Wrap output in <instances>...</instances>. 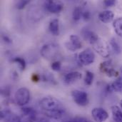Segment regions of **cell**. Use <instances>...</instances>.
<instances>
[{"label": "cell", "mask_w": 122, "mask_h": 122, "mask_svg": "<svg viewBox=\"0 0 122 122\" xmlns=\"http://www.w3.org/2000/svg\"><path fill=\"white\" fill-rule=\"evenodd\" d=\"M94 50L102 57L107 58L110 55V51L109 46L106 41L102 40V39L99 38L94 42L92 44Z\"/></svg>", "instance_id": "3"}, {"label": "cell", "mask_w": 122, "mask_h": 122, "mask_svg": "<svg viewBox=\"0 0 122 122\" xmlns=\"http://www.w3.org/2000/svg\"><path fill=\"white\" fill-rule=\"evenodd\" d=\"M30 92L28 89L25 87H21L19 89L14 95L15 103L20 107H23L27 104L30 100Z\"/></svg>", "instance_id": "2"}, {"label": "cell", "mask_w": 122, "mask_h": 122, "mask_svg": "<svg viewBox=\"0 0 122 122\" xmlns=\"http://www.w3.org/2000/svg\"><path fill=\"white\" fill-rule=\"evenodd\" d=\"M99 69L103 74H105L109 77H114L119 76V72L113 67L111 60L102 62L100 64Z\"/></svg>", "instance_id": "6"}, {"label": "cell", "mask_w": 122, "mask_h": 122, "mask_svg": "<svg viewBox=\"0 0 122 122\" xmlns=\"http://www.w3.org/2000/svg\"><path fill=\"white\" fill-rule=\"evenodd\" d=\"M57 46L53 44H47L42 46L41 49V54L45 59H53L56 53Z\"/></svg>", "instance_id": "7"}, {"label": "cell", "mask_w": 122, "mask_h": 122, "mask_svg": "<svg viewBox=\"0 0 122 122\" xmlns=\"http://www.w3.org/2000/svg\"><path fill=\"white\" fill-rule=\"evenodd\" d=\"M51 67L52 69V70L55 71H58L61 69V64L60 63V61H54L51 64Z\"/></svg>", "instance_id": "23"}, {"label": "cell", "mask_w": 122, "mask_h": 122, "mask_svg": "<svg viewBox=\"0 0 122 122\" xmlns=\"http://www.w3.org/2000/svg\"><path fill=\"white\" fill-rule=\"evenodd\" d=\"M82 10L80 7L79 6H76L74 8V11H73V14H72V16H73V19L74 21H79L81 17L82 16Z\"/></svg>", "instance_id": "20"}, {"label": "cell", "mask_w": 122, "mask_h": 122, "mask_svg": "<svg viewBox=\"0 0 122 122\" xmlns=\"http://www.w3.org/2000/svg\"><path fill=\"white\" fill-rule=\"evenodd\" d=\"M3 39H4V41H5V42H7V43H11V39L8 37V36H3Z\"/></svg>", "instance_id": "29"}, {"label": "cell", "mask_w": 122, "mask_h": 122, "mask_svg": "<svg viewBox=\"0 0 122 122\" xmlns=\"http://www.w3.org/2000/svg\"><path fill=\"white\" fill-rule=\"evenodd\" d=\"M112 112L113 119L115 122H122V111L118 106H113L112 107Z\"/></svg>", "instance_id": "17"}, {"label": "cell", "mask_w": 122, "mask_h": 122, "mask_svg": "<svg viewBox=\"0 0 122 122\" xmlns=\"http://www.w3.org/2000/svg\"><path fill=\"white\" fill-rule=\"evenodd\" d=\"M94 75L92 72L89 71H87L86 72V76H85V79H84V82L86 85H89L90 86L92 83H93V81H94Z\"/></svg>", "instance_id": "21"}, {"label": "cell", "mask_w": 122, "mask_h": 122, "mask_svg": "<svg viewBox=\"0 0 122 122\" xmlns=\"http://www.w3.org/2000/svg\"><path fill=\"white\" fill-rule=\"evenodd\" d=\"M82 17L84 18V20H89V19H90V17H91V14H90V12L89 11H84V13H83V14H82Z\"/></svg>", "instance_id": "27"}, {"label": "cell", "mask_w": 122, "mask_h": 122, "mask_svg": "<svg viewBox=\"0 0 122 122\" xmlns=\"http://www.w3.org/2000/svg\"><path fill=\"white\" fill-rule=\"evenodd\" d=\"M29 3V1L28 0H25V1H23V0H21L19 1H18L17 4H16V7L18 9H24L26 5H27Z\"/></svg>", "instance_id": "24"}, {"label": "cell", "mask_w": 122, "mask_h": 122, "mask_svg": "<svg viewBox=\"0 0 122 122\" xmlns=\"http://www.w3.org/2000/svg\"><path fill=\"white\" fill-rule=\"evenodd\" d=\"M37 122H49L47 120H46V119H40V120H39Z\"/></svg>", "instance_id": "30"}, {"label": "cell", "mask_w": 122, "mask_h": 122, "mask_svg": "<svg viewBox=\"0 0 122 122\" xmlns=\"http://www.w3.org/2000/svg\"><path fill=\"white\" fill-rule=\"evenodd\" d=\"M115 4H116V1H114V0H105L104 1V4L107 7L112 6L115 5Z\"/></svg>", "instance_id": "26"}, {"label": "cell", "mask_w": 122, "mask_h": 122, "mask_svg": "<svg viewBox=\"0 0 122 122\" xmlns=\"http://www.w3.org/2000/svg\"><path fill=\"white\" fill-rule=\"evenodd\" d=\"M66 46L70 51H76L82 47V43L80 38L76 35H71L70 41L66 43Z\"/></svg>", "instance_id": "10"}, {"label": "cell", "mask_w": 122, "mask_h": 122, "mask_svg": "<svg viewBox=\"0 0 122 122\" xmlns=\"http://www.w3.org/2000/svg\"><path fill=\"white\" fill-rule=\"evenodd\" d=\"M49 29L53 35L58 36L59 34V20L56 19L51 20L49 23Z\"/></svg>", "instance_id": "16"}, {"label": "cell", "mask_w": 122, "mask_h": 122, "mask_svg": "<svg viewBox=\"0 0 122 122\" xmlns=\"http://www.w3.org/2000/svg\"><path fill=\"white\" fill-rule=\"evenodd\" d=\"M92 116L96 122H104L109 118V114L103 108H94L92 111Z\"/></svg>", "instance_id": "8"}, {"label": "cell", "mask_w": 122, "mask_h": 122, "mask_svg": "<svg viewBox=\"0 0 122 122\" xmlns=\"http://www.w3.org/2000/svg\"><path fill=\"white\" fill-rule=\"evenodd\" d=\"M110 45L112 48V49L114 50V51L117 54H121L122 52V49H121V46L119 44V43L117 41L116 39L113 38L110 40Z\"/></svg>", "instance_id": "19"}, {"label": "cell", "mask_w": 122, "mask_h": 122, "mask_svg": "<svg viewBox=\"0 0 122 122\" xmlns=\"http://www.w3.org/2000/svg\"><path fill=\"white\" fill-rule=\"evenodd\" d=\"M113 26L116 34L122 37V17L117 18L114 21Z\"/></svg>", "instance_id": "18"}, {"label": "cell", "mask_w": 122, "mask_h": 122, "mask_svg": "<svg viewBox=\"0 0 122 122\" xmlns=\"http://www.w3.org/2000/svg\"><path fill=\"white\" fill-rule=\"evenodd\" d=\"M121 71H122V66L121 67Z\"/></svg>", "instance_id": "32"}, {"label": "cell", "mask_w": 122, "mask_h": 122, "mask_svg": "<svg viewBox=\"0 0 122 122\" xmlns=\"http://www.w3.org/2000/svg\"><path fill=\"white\" fill-rule=\"evenodd\" d=\"M44 6L47 11L54 14L59 13L64 8V4L59 1H46L44 4Z\"/></svg>", "instance_id": "9"}, {"label": "cell", "mask_w": 122, "mask_h": 122, "mask_svg": "<svg viewBox=\"0 0 122 122\" xmlns=\"http://www.w3.org/2000/svg\"><path fill=\"white\" fill-rule=\"evenodd\" d=\"M71 97L74 102L81 107H85L89 103L88 94L83 91L80 90H74L71 92Z\"/></svg>", "instance_id": "5"}, {"label": "cell", "mask_w": 122, "mask_h": 122, "mask_svg": "<svg viewBox=\"0 0 122 122\" xmlns=\"http://www.w3.org/2000/svg\"><path fill=\"white\" fill-rule=\"evenodd\" d=\"M81 74L79 71H71L68 74H66L64 76V81L66 84H71L80 79H81Z\"/></svg>", "instance_id": "11"}, {"label": "cell", "mask_w": 122, "mask_h": 122, "mask_svg": "<svg viewBox=\"0 0 122 122\" xmlns=\"http://www.w3.org/2000/svg\"><path fill=\"white\" fill-rule=\"evenodd\" d=\"M107 91L109 92H122V77L119 76L112 84L107 86Z\"/></svg>", "instance_id": "14"}, {"label": "cell", "mask_w": 122, "mask_h": 122, "mask_svg": "<svg viewBox=\"0 0 122 122\" xmlns=\"http://www.w3.org/2000/svg\"><path fill=\"white\" fill-rule=\"evenodd\" d=\"M81 34H82V36L84 37V39L85 40L88 41L91 44L99 38V36L95 32L88 30V29L83 30L81 31Z\"/></svg>", "instance_id": "15"}, {"label": "cell", "mask_w": 122, "mask_h": 122, "mask_svg": "<svg viewBox=\"0 0 122 122\" xmlns=\"http://www.w3.org/2000/svg\"><path fill=\"white\" fill-rule=\"evenodd\" d=\"M114 14L113 13V11H112L110 10L103 11L101 13H99V20L102 22L106 23V24L114 20Z\"/></svg>", "instance_id": "12"}, {"label": "cell", "mask_w": 122, "mask_h": 122, "mask_svg": "<svg viewBox=\"0 0 122 122\" xmlns=\"http://www.w3.org/2000/svg\"><path fill=\"white\" fill-rule=\"evenodd\" d=\"M22 116L24 117L31 122H34L36 120V112L34 109L29 107H24L21 109Z\"/></svg>", "instance_id": "13"}, {"label": "cell", "mask_w": 122, "mask_h": 122, "mask_svg": "<svg viewBox=\"0 0 122 122\" xmlns=\"http://www.w3.org/2000/svg\"><path fill=\"white\" fill-rule=\"evenodd\" d=\"M79 62L85 66L90 65L95 60V54L91 49H86L79 54Z\"/></svg>", "instance_id": "4"}, {"label": "cell", "mask_w": 122, "mask_h": 122, "mask_svg": "<svg viewBox=\"0 0 122 122\" xmlns=\"http://www.w3.org/2000/svg\"><path fill=\"white\" fill-rule=\"evenodd\" d=\"M91 122L89 120L84 118V117H75L72 119H71L70 121H68V122Z\"/></svg>", "instance_id": "25"}, {"label": "cell", "mask_w": 122, "mask_h": 122, "mask_svg": "<svg viewBox=\"0 0 122 122\" xmlns=\"http://www.w3.org/2000/svg\"><path fill=\"white\" fill-rule=\"evenodd\" d=\"M12 61L18 64L19 65V67H20V69L21 70H24L25 69V68H26V62H25L24 59H22L21 57H16V58H14L12 60Z\"/></svg>", "instance_id": "22"}, {"label": "cell", "mask_w": 122, "mask_h": 122, "mask_svg": "<svg viewBox=\"0 0 122 122\" xmlns=\"http://www.w3.org/2000/svg\"><path fill=\"white\" fill-rule=\"evenodd\" d=\"M120 105H121V107L122 108V100L120 102Z\"/></svg>", "instance_id": "31"}, {"label": "cell", "mask_w": 122, "mask_h": 122, "mask_svg": "<svg viewBox=\"0 0 122 122\" xmlns=\"http://www.w3.org/2000/svg\"><path fill=\"white\" fill-rule=\"evenodd\" d=\"M39 104L44 114L50 119H59L64 116V107L61 103L54 97H44L40 101Z\"/></svg>", "instance_id": "1"}, {"label": "cell", "mask_w": 122, "mask_h": 122, "mask_svg": "<svg viewBox=\"0 0 122 122\" xmlns=\"http://www.w3.org/2000/svg\"><path fill=\"white\" fill-rule=\"evenodd\" d=\"M31 79H32V81H34V82H37V81H39V79H40V76L38 75V74H33L32 75V76H31Z\"/></svg>", "instance_id": "28"}]
</instances>
